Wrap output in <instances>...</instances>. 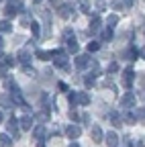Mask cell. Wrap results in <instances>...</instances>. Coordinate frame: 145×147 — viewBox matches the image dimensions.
<instances>
[{"label": "cell", "instance_id": "obj_37", "mask_svg": "<svg viewBox=\"0 0 145 147\" xmlns=\"http://www.w3.org/2000/svg\"><path fill=\"white\" fill-rule=\"evenodd\" d=\"M37 147H45V143H43V141H41V143H37Z\"/></svg>", "mask_w": 145, "mask_h": 147}, {"label": "cell", "instance_id": "obj_19", "mask_svg": "<svg viewBox=\"0 0 145 147\" xmlns=\"http://www.w3.org/2000/svg\"><path fill=\"white\" fill-rule=\"evenodd\" d=\"M0 147H12V139H10L6 133L0 135Z\"/></svg>", "mask_w": 145, "mask_h": 147}, {"label": "cell", "instance_id": "obj_39", "mask_svg": "<svg viewBox=\"0 0 145 147\" xmlns=\"http://www.w3.org/2000/svg\"><path fill=\"white\" fill-rule=\"evenodd\" d=\"M141 55H143V57H145V49H141Z\"/></svg>", "mask_w": 145, "mask_h": 147}, {"label": "cell", "instance_id": "obj_14", "mask_svg": "<svg viewBox=\"0 0 145 147\" xmlns=\"http://www.w3.org/2000/svg\"><path fill=\"white\" fill-rule=\"evenodd\" d=\"M29 61H31L29 51H27V49H21V51H19V63H21V65H29Z\"/></svg>", "mask_w": 145, "mask_h": 147}, {"label": "cell", "instance_id": "obj_2", "mask_svg": "<svg viewBox=\"0 0 145 147\" xmlns=\"http://www.w3.org/2000/svg\"><path fill=\"white\" fill-rule=\"evenodd\" d=\"M19 10H23V2H21V0H10V2L4 6V16L6 18H12Z\"/></svg>", "mask_w": 145, "mask_h": 147}, {"label": "cell", "instance_id": "obj_9", "mask_svg": "<svg viewBox=\"0 0 145 147\" xmlns=\"http://www.w3.org/2000/svg\"><path fill=\"white\" fill-rule=\"evenodd\" d=\"M65 135H67L69 139H78V137L82 135V129H80L78 125H69V127L65 129Z\"/></svg>", "mask_w": 145, "mask_h": 147}, {"label": "cell", "instance_id": "obj_4", "mask_svg": "<svg viewBox=\"0 0 145 147\" xmlns=\"http://www.w3.org/2000/svg\"><path fill=\"white\" fill-rule=\"evenodd\" d=\"M135 102H137V96L133 94V92H127V94L121 96V106L123 108H133Z\"/></svg>", "mask_w": 145, "mask_h": 147}, {"label": "cell", "instance_id": "obj_24", "mask_svg": "<svg viewBox=\"0 0 145 147\" xmlns=\"http://www.w3.org/2000/svg\"><path fill=\"white\" fill-rule=\"evenodd\" d=\"M117 23H119V16H117V14H111V16L106 18V27H111V29H113Z\"/></svg>", "mask_w": 145, "mask_h": 147}, {"label": "cell", "instance_id": "obj_15", "mask_svg": "<svg viewBox=\"0 0 145 147\" xmlns=\"http://www.w3.org/2000/svg\"><path fill=\"white\" fill-rule=\"evenodd\" d=\"M12 98H10V94H0V106L2 108H12Z\"/></svg>", "mask_w": 145, "mask_h": 147}, {"label": "cell", "instance_id": "obj_13", "mask_svg": "<svg viewBox=\"0 0 145 147\" xmlns=\"http://www.w3.org/2000/svg\"><path fill=\"white\" fill-rule=\"evenodd\" d=\"M108 119H111V123H113L115 127H121V125H123V115L117 113V110H113V113L108 115Z\"/></svg>", "mask_w": 145, "mask_h": 147}, {"label": "cell", "instance_id": "obj_18", "mask_svg": "<svg viewBox=\"0 0 145 147\" xmlns=\"http://www.w3.org/2000/svg\"><path fill=\"white\" fill-rule=\"evenodd\" d=\"M78 104L88 106L90 104V94H86V92H78Z\"/></svg>", "mask_w": 145, "mask_h": 147}, {"label": "cell", "instance_id": "obj_40", "mask_svg": "<svg viewBox=\"0 0 145 147\" xmlns=\"http://www.w3.org/2000/svg\"><path fill=\"white\" fill-rule=\"evenodd\" d=\"M0 47H2V37H0Z\"/></svg>", "mask_w": 145, "mask_h": 147}, {"label": "cell", "instance_id": "obj_33", "mask_svg": "<svg viewBox=\"0 0 145 147\" xmlns=\"http://www.w3.org/2000/svg\"><path fill=\"white\" fill-rule=\"evenodd\" d=\"M0 76H4V78L8 76V74H6V65H4V63H2V65H0Z\"/></svg>", "mask_w": 145, "mask_h": 147}, {"label": "cell", "instance_id": "obj_7", "mask_svg": "<svg viewBox=\"0 0 145 147\" xmlns=\"http://www.w3.org/2000/svg\"><path fill=\"white\" fill-rule=\"evenodd\" d=\"M133 80H135V71H133L131 67H127V69L123 71V84H125L127 88H131V84H133Z\"/></svg>", "mask_w": 145, "mask_h": 147}, {"label": "cell", "instance_id": "obj_42", "mask_svg": "<svg viewBox=\"0 0 145 147\" xmlns=\"http://www.w3.org/2000/svg\"><path fill=\"white\" fill-rule=\"evenodd\" d=\"M0 2H2V0H0Z\"/></svg>", "mask_w": 145, "mask_h": 147}, {"label": "cell", "instance_id": "obj_28", "mask_svg": "<svg viewBox=\"0 0 145 147\" xmlns=\"http://www.w3.org/2000/svg\"><path fill=\"white\" fill-rule=\"evenodd\" d=\"M67 100H69V104H71V108H74V106L78 104V92H71V94L67 96Z\"/></svg>", "mask_w": 145, "mask_h": 147}, {"label": "cell", "instance_id": "obj_8", "mask_svg": "<svg viewBox=\"0 0 145 147\" xmlns=\"http://www.w3.org/2000/svg\"><path fill=\"white\" fill-rule=\"evenodd\" d=\"M90 137H92V141H94V143H102V141H104L102 129H100L98 125H94V127H92V131H90Z\"/></svg>", "mask_w": 145, "mask_h": 147}, {"label": "cell", "instance_id": "obj_3", "mask_svg": "<svg viewBox=\"0 0 145 147\" xmlns=\"http://www.w3.org/2000/svg\"><path fill=\"white\" fill-rule=\"evenodd\" d=\"M76 67H78V69L96 67V63H94V59H92V57H90V55L86 53V55H78V57H76Z\"/></svg>", "mask_w": 145, "mask_h": 147}, {"label": "cell", "instance_id": "obj_35", "mask_svg": "<svg viewBox=\"0 0 145 147\" xmlns=\"http://www.w3.org/2000/svg\"><path fill=\"white\" fill-rule=\"evenodd\" d=\"M131 4H133V0H123V6L125 8H131Z\"/></svg>", "mask_w": 145, "mask_h": 147}, {"label": "cell", "instance_id": "obj_17", "mask_svg": "<svg viewBox=\"0 0 145 147\" xmlns=\"http://www.w3.org/2000/svg\"><path fill=\"white\" fill-rule=\"evenodd\" d=\"M57 14H59L61 18H69V14H71V6H69V4H61L59 10H57Z\"/></svg>", "mask_w": 145, "mask_h": 147}, {"label": "cell", "instance_id": "obj_34", "mask_svg": "<svg viewBox=\"0 0 145 147\" xmlns=\"http://www.w3.org/2000/svg\"><path fill=\"white\" fill-rule=\"evenodd\" d=\"M69 119L71 121H78V113H76V110H69Z\"/></svg>", "mask_w": 145, "mask_h": 147}, {"label": "cell", "instance_id": "obj_36", "mask_svg": "<svg viewBox=\"0 0 145 147\" xmlns=\"http://www.w3.org/2000/svg\"><path fill=\"white\" fill-rule=\"evenodd\" d=\"M69 147H80V145L78 143H69Z\"/></svg>", "mask_w": 145, "mask_h": 147}, {"label": "cell", "instance_id": "obj_10", "mask_svg": "<svg viewBox=\"0 0 145 147\" xmlns=\"http://www.w3.org/2000/svg\"><path fill=\"white\" fill-rule=\"evenodd\" d=\"M100 27H102V21H100V16H94V18H92V23H90V29H88V33H90V35H96V33L100 31Z\"/></svg>", "mask_w": 145, "mask_h": 147}, {"label": "cell", "instance_id": "obj_31", "mask_svg": "<svg viewBox=\"0 0 145 147\" xmlns=\"http://www.w3.org/2000/svg\"><path fill=\"white\" fill-rule=\"evenodd\" d=\"M23 71L27 74V76H35V69H33L31 65H23Z\"/></svg>", "mask_w": 145, "mask_h": 147}, {"label": "cell", "instance_id": "obj_32", "mask_svg": "<svg viewBox=\"0 0 145 147\" xmlns=\"http://www.w3.org/2000/svg\"><path fill=\"white\" fill-rule=\"evenodd\" d=\"M115 71H119V65L117 63H111V65H108V74H115Z\"/></svg>", "mask_w": 145, "mask_h": 147}, {"label": "cell", "instance_id": "obj_38", "mask_svg": "<svg viewBox=\"0 0 145 147\" xmlns=\"http://www.w3.org/2000/svg\"><path fill=\"white\" fill-rule=\"evenodd\" d=\"M2 119H4V117H2V110H0V123H2Z\"/></svg>", "mask_w": 145, "mask_h": 147}, {"label": "cell", "instance_id": "obj_25", "mask_svg": "<svg viewBox=\"0 0 145 147\" xmlns=\"http://www.w3.org/2000/svg\"><path fill=\"white\" fill-rule=\"evenodd\" d=\"M80 10H82L84 14L92 12V10H90V2H88V0H82V2H80Z\"/></svg>", "mask_w": 145, "mask_h": 147}, {"label": "cell", "instance_id": "obj_1", "mask_svg": "<svg viewBox=\"0 0 145 147\" xmlns=\"http://www.w3.org/2000/svg\"><path fill=\"white\" fill-rule=\"evenodd\" d=\"M63 43H65V49L69 53H78V43H76V37H74V31L71 29L63 31Z\"/></svg>", "mask_w": 145, "mask_h": 147}, {"label": "cell", "instance_id": "obj_11", "mask_svg": "<svg viewBox=\"0 0 145 147\" xmlns=\"http://www.w3.org/2000/svg\"><path fill=\"white\" fill-rule=\"evenodd\" d=\"M104 139H106V145H108V147H117V145H119V137H117V133H113V131H108V133L104 135Z\"/></svg>", "mask_w": 145, "mask_h": 147}, {"label": "cell", "instance_id": "obj_20", "mask_svg": "<svg viewBox=\"0 0 145 147\" xmlns=\"http://www.w3.org/2000/svg\"><path fill=\"white\" fill-rule=\"evenodd\" d=\"M135 113V117H137V121H141V123H145V106H139V108H135L133 110Z\"/></svg>", "mask_w": 145, "mask_h": 147}, {"label": "cell", "instance_id": "obj_23", "mask_svg": "<svg viewBox=\"0 0 145 147\" xmlns=\"http://www.w3.org/2000/svg\"><path fill=\"white\" fill-rule=\"evenodd\" d=\"M0 61H2L6 67H10V65H14V57L12 55H2V57H0Z\"/></svg>", "mask_w": 145, "mask_h": 147}, {"label": "cell", "instance_id": "obj_16", "mask_svg": "<svg viewBox=\"0 0 145 147\" xmlns=\"http://www.w3.org/2000/svg\"><path fill=\"white\" fill-rule=\"evenodd\" d=\"M135 121H137L135 113H129V108H125V113H123V123H127V125H133Z\"/></svg>", "mask_w": 145, "mask_h": 147}, {"label": "cell", "instance_id": "obj_5", "mask_svg": "<svg viewBox=\"0 0 145 147\" xmlns=\"http://www.w3.org/2000/svg\"><path fill=\"white\" fill-rule=\"evenodd\" d=\"M53 61L59 67H67V55L63 51H53Z\"/></svg>", "mask_w": 145, "mask_h": 147}, {"label": "cell", "instance_id": "obj_30", "mask_svg": "<svg viewBox=\"0 0 145 147\" xmlns=\"http://www.w3.org/2000/svg\"><path fill=\"white\" fill-rule=\"evenodd\" d=\"M100 49V43L98 41H90L88 43V51H98Z\"/></svg>", "mask_w": 145, "mask_h": 147}, {"label": "cell", "instance_id": "obj_21", "mask_svg": "<svg viewBox=\"0 0 145 147\" xmlns=\"http://www.w3.org/2000/svg\"><path fill=\"white\" fill-rule=\"evenodd\" d=\"M33 135H35V139H39V141H41V139L45 137V127H43V125H39V127L33 131Z\"/></svg>", "mask_w": 145, "mask_h": 147}, {"label": "cell", "instance_id": "obj_6", "mask_svg": "<svg viewBox=\"0 0 145 147\" xmlns=\"http://www.w3.org/2000/svg\"><path fill=\"white\" fill-rule=\"evenodd\" d=\"M19 125H21V131H31V127H33V117H31L29 113H25V115L21 117Z\"/></svg>", "mask_w": 145, "mask_h": 147}, {"label": "cell", "instance_id": "obj_29", "mask_svg": "<svg viewBox=\"0 0 145 147\" xmlns=\"http://www.w3.org/2000/svg\"><path fill=\"white\" fill-rule=\"evenodd\" d=\"M37 55H39V59H49V57H53V51H39Z\"/></svg>", "mask_w": 145, "mask_h": 147}, {"label": "cell", "instance_id": "obj_26", "mask_svg": "<svg viewBox=\"0 0 145 147\" xmlns=\"http://www.w3.org/2000/svg\"><path fill=\"white\" fill-rule=\"evenodd\" d=\"M31 31H33L35 37H39V35H41V25H39V23H31Z\"/></svg>", "mask_w": 145, "mask_h": 147}, {"label": "cell", "instance_id": "obj_22", "mask_svg": "<svg viewBox=\"0 0 145 147\" xmlns=\"http://www.w3.org/2000/svg\"><path fill=\"white\" fill-rule=\"evenodd\" d=\"M12 31V25L6 21V18H4V21H0V33H10Z\"/></svg>", "mask_w": 145, "mask_h": 147}, {"label": "cell", "instance_id": "obj_12", "mask_svg": "<svg viewBox=\"0 0 145 147\" xmlns=\"http://www.w3.org/2000/svg\"><path fill=\"white\" fill-rule=\"evenodd\" d=\"M6 127H8V131H10L12 135H19V129H21V125H19V121H16L14 117H10V119H8V125H6Z\"/></svg>", "mask_w": 145, "mask_h": 147}, {"label": "cell", "instance_id": "obj_27", "mask_svg": "<svg viewBox=\"0 0 145 147\" xmlns=\"http://www.w3.org/2000/svg\"><path fill=\"white\" fill-rule=\"evenodd\" d=\"M102 39L104 41H111L113 39V29L111 27H106V31H102Z\"/></svg>", "mask_w": 145, "mask_h": 147}, {"label": "cell", "instance_id": "obj_41", "mask_svg": "<svg viewBox=\"0 0 145 147\" xmlns=\"http://www.w3.org/2000/svg\"><path fill=\"white\" fill-rule=\"evenodd\" d=\"M35 2H37V4H39V2H41V0H35Z\"/></svg>", "mask_w": 145, "mask_h": 147}]
</instances>
